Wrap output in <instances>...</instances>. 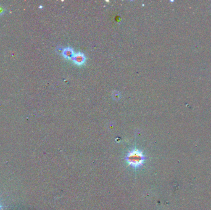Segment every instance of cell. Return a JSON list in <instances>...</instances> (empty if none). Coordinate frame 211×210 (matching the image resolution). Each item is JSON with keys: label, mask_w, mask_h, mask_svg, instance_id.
Masks as SVG:
<instances>
[{"label": "cell", "mask_w": 211, "mask_h": 210, "mask_svg": "<svg viewBox=\"0 0 211 210\" xmlns=\"http://www.w3.org/2000/svg\"><path fill=\"white\" fill-rule=\"evenodd\" d=\"M75 55V53L73 49L71 48H65L63 51V56L65 57V59H72Z\"/></svg>", "instance_id": "obj_3"}, {"label": "cell", "mask_w": 211, "mask_h": 210, "mask_svg": "<svg viewBox=\"0 0 211 210\" xmlns=\"http://www.w3.org/2000/svg\"><path fill=\"white\" fill-rule=\"evenodd\" d=\"M72 60L77 65H81L85 63V62L86 60V57L82 52H78L74 55V57H73Z\"/></svg>", "instance_id": "obj_2"}, {"label": "cell", "mask_w": 211, "mask_h": 210, "mask_svg": "<svg viewBox=\"0 0 211 210\" xmlns=\"http://www.w3.org/2000/svg\"><path fill=\"white\" fill-rule=\"evenodd\" d=\"M6 11V8L4 7L3 6L0 5V16L3 15L5 13Z\"/></svg>", "instance_id": "obj_4"}, {"label": "cell", "mask_w": 211, "mask_h": 210, "mask_svg": "<svg viewBox=\"0 0 211 210\" xmlns=\"http://www.w3.org/2000/svg\"><path fill=\"white\" fill-rule=\"evenodd\" d=\"M3 206L2 205V204L1 203H0V210H2L3 209Z\"/></svg>", "instance_id": "obj_5"}, {"label": "cell", "mask_w": 211, "mask_h": 210, "mask_svg": "<svg viewBox=\"0 0 211 210\" xmlns=\"http://www.w3.org/2000/svg\"><path fill=\"white\" fill-rule=\"evenodd\" d=\"M126 159L129 165L134 168H137L142 166L144 160V156L142 154V152L134 149L129 152Z\"/></svg>", "instance_id": "obj_1"}]
</instances>
